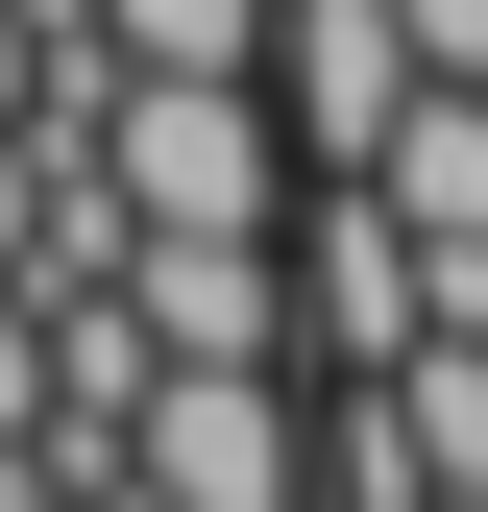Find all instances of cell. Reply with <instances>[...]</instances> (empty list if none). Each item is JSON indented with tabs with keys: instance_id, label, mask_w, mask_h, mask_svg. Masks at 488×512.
Instances as JSON below:
<instances>
[{
	"instance_id": "obj_4",
	"label": "cell",
	"mask_w": 488,
	"mask_h": 512,
	"mask_svg": "<svg viewBox=\"0 0 488 512\" xmlns=\"http://www.w3.org/2000/svg\"><path fill=\"white\" fill-rule=\"evenodd\" d=\"M391 98H415V25H391V0H269V122H293V171H366Z\"/></svg>"
},
{
	"instance_id": "obj_1",
	"label": "cell",
	"mask_w": 488,
	"mask_h": 512,
	"mask_svg": "<svg viewBox=\"0 0 488 512\" xmlns=\"http://www.w3.org/2000/svg\"><path fill=\"white\" fill-rule=\"evenodd\" d=\"M122 488L147 512H318V366H147Z\"/></svg>"
},
{
	"instance_id": "obj_2",
	"label": "cell",
	"mask_w": 488,
	"mask_h": 512,
	"mask_svg": "<svg viewBox=\"0 0 488 512\" xmlns=\"http://www.w3.org/2000/svg\"><path fill=\"white\" fill-rule=\"evenodd\" d=\"M98 171H122V220H293V122H269V74H122L98 98Z\"/></svg>"
},
{
	"instance_id": "obj_6",
	"label": "cell",
	"mask_w": 488,
	"mask_h": 512,
	"mask_svg": "<svg viewBox=\"0 0 488 512\" xmlns=\"http://www.w3.org/2000/svg\"><path fill=\"white\" fill-rule=\"evenodd\" d=\"M0 439H49V293L0 269Z\"/></svg>"
},
{
	"instance_id": "obj_3",
	"label": "cell",
	"mask_w": 488,
	"mask_h": 512,
	"mask_svg": "<svg viewBox=\"0 0 488 512\" xmlns=\"http://www.w3.org/2000/svg\"><path fill=\"white\" fill-rule=\"evenodd\" d=\"M415 317H440L415 220L366 196V171H293V342H318V366H415Z\"/></svg>"
},
{
	"instance_id": "obj_7",
	"label": "cell",
	"mask_w": 488,
	"mask_h": 512,
	"mask_svg": "<svg viewBox=\"0 0 488 512\" xmlns=\"http://www.w3.org/2000/svg\"><path fill=\"white\" fill-rule=\"evenodd\" d=\"M415 25V74H488V0H391Z\"/></svg>"
},
{
	"instance_id": "obj_8",
	"label": "cell",
	"mask_w": 488,
	"mask_h": 512,
	"mask_svg": "<svg viewBox=\"0 0 488 512\" xmlns=\"http://www.w3.org/2000/svg\"><path fill=\"white\" fill-rule=\"evenodd\" d=\"M440 512H488V488H440Z\"/></svg>"
},
{
	"instance_id": "obj_5",
	"label": "cell",
	"mask_w": 488,
	"mask_h": 512,
	"mask_svg": "<svg viewBox=\"0 0 488 512\" xmlns=\"http://www.w3.org/2000/svg\"><path fill=\"white\" fill-rule=\"evenodd\" d=\"M122 74H269V0H98Z\"/></svg>"
}]
</instances>
